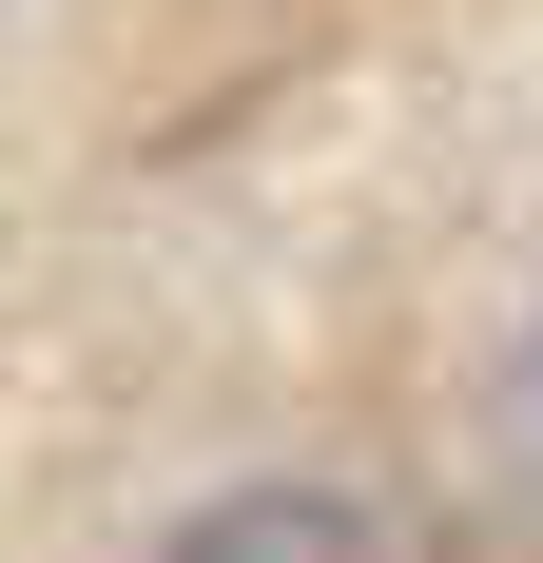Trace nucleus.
<instances>
[{"label": "nucleus", "mask_w": 543, "mask_h": 563, "mask_svg": "<svg viewBox=\"0 0 543 563\" xmlns=\"http://www.w3.org/2000/svg\"><path fill=\"white\" fill-rule=\"evenodd\" d=\"M156 563H388V525L350 506V486H233V506H195Z\"/></svg>", "instance_id": "f257e3e1"}]
</instances>
